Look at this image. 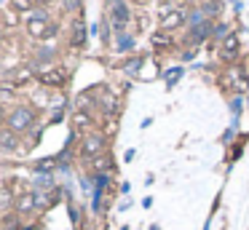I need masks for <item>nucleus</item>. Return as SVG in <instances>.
I'll return each mask as SVG.
<instances>
[{"label":"nucleus","mask_w":249,"mask_h":230,"mask_svg":"<svg viewBox=\"0 0 249 230\" xmlns=\"http://www.w3.org/2000/svg\"><path fill=\"white\" fill-rule=\"evenodd\" d=\"M35 121H38V115H35V110L30 105H17L11 112L6 115V128H11L14 134H30L35 128Z\"/></svg>","instance_id":"1"},{"label":"nucleus","mask_w":249,"mask_h":230,"mask_svg":"<svg viewBox=\"0 0 249 230\" xmlns=\"http://www.w3.org/2000/svg\"><path fill=\"white\" fill-rule=\"evenodd\" d=\"M24 21H27V32H30V37H38V40H43V37H51L56 32V24L49 19V11L46 8H35V11H30L27 16H24Z\"/></svg>","instance_id":"2"},{"label":"nucleus","mask_w":249,"mask_h":230,"mask_svg":"<svg viewBox=\"0 0 249 230\" xmlns=\"http://www.w3.org/2000/svg\"><path fill=\"white\" fill-rule=\"evenodd\" d=\"M220 86L225 91H233L236 96H244V91L249 88V78H247V67L244 64H231V67L222 72Z\"/></svg>","instance_id":"3"},{"label":"nucleus","mask_w":249,"mask_h":230,"mask_svg":"<svg viewBox=\"0 0 249 230\" xmlns=\"http://www.w3.org/2000/svg\"><path fill=\"white\" fill-rule=\"evenodd\" d=\"M129 21H131L129 3H126V0H113V3H110V27H113V32H115V35L126 32Z\"/></svg>","instance_id":"4"},{"label":"nucleus","mask_w":249,"mask_h":230,"mask_svg":"<svg viewBox=\"0 0 249 230\" xmlns=\"http://www.w3.org/2000/svg\"><path fill=\"white\" fill-rule=\"evenodd\" d=\"M182 24H188V11L185 8H163L158 16V30L163 32H174Z\"/></svg>","instance_id":"5"},{"label":"nucleus","mask_w":249,"mask_h":230,"mask_svg":"<svg viewBox=\"0 0 249 230\" xmlns=\"http://www.w3.org/2000/svg\"><path fill=\"white\" fill-rule=\"evenodd\" d=\"M105 147H107V137H105L102 131H91L81 139V155L83 158H97V155L107 153Z\"/></svg>","instance_id":"6"},{"label":"nucleus","mask_w":249,"mask_h":230,"mask_svg":"<svg viewBox=\"0 0 249 230\" xmlns=\"http://www.w3.org/2000/svg\"><path fill=\"white\" fill-rule=\"evenodd\" d=\"M238 53H241V37H238L236 32H231V35L220 43V59L228 64H236Z\"/></svg>","instance_id":"7"},{"label":"nucleus","mask_w":249,"mask_h":230,"mask_svg":"<svg viewBox=\"0 0 249 230\" xmlns=\"http://www.w3.org/2000/svg\"><path fill=\"white\" fill-rule=\"evenodd\" d=\"M70 123H72V128H75L78 134H91V131H97V121H94V112H83V110H75L72 112V118H70Z\"/></svg>","instance_id":"8"},{"label":"nucleus","mask_w":249,"mask_h":230,"mask_svg":"<svg viewBox=\"0 0 249 230\" xmlns=\"http://www.w3.org/2000/svg\"><path fill=\"white\" fill-rule=\"evenodd\" d=\"M212 21L206 19V21H201V24H193V27H188V43H193V46H201V43L206 40V37L212 35Z\"/></svg>","instance_id":"9"},{"label":"nucleus","mask_w":249,"mask_h":230,"mask_svg":"<svg viewBox=\"0 0 249 230\" xmlns=\"http://www.w3.org/2000/svg\"><path fill=\"white\" fill-rule=\"evenodd\" d=\"M86 21L81 19V16H75V19H72V27H70V43L75 48H83L86 46Z\"/></svg>","instance_id":"10"},{"label":"nucleus","mask_w":249,"mask_h":230,"mask_svg":"<svg viewBox=\"0 0 249 230\" xmlns=\"http://www.w3.org/2000/svg\"><path fill=\"white\" fill-rule=\"evenodd\" d=\"M19 147H22L19 134H14L11 128H3L0 131V153H17Z\"/></svg>","instance_id":"11"},{"label":"nucleus","mask_w":249,"mask_h":230,"mask_svg":"<svg viewBox=\"0 0 249 230\" xmlns=\"http://www.w3.org/2000/svg\"><path fill=\"white\" fill-rule=\"evenodd\" d=\"M14 209H17V214H30V212H35V195H33V190H27V193H19L17 195V201H14Z\"/></svg>","instance_id":"12"},{"label":"nucleus","mask_w":249,"mask_h":230,"mask_svg":"<svg viewBox=\"0 0 249 230\" xmlns=\"http://www.w3.org/2000/svg\"><path fill=\"white\" fill-rule=\"evenodd\" d=\"M40 80H43L46 86L59 88V86L67 83V72H65V70H59V67H54V70H49V72H40Z\"/></svg>","instance_id":"13"},{"label":"nucleus","mask_w":249,"mask_h":230,"mask_svg":"<svg viewBox=\"0 0 249 230\" xmlns=\"http://www.w3.org/2000/svg\"><path fill=\"white\" fill-rule=\"evenodd\" d=\"M91 169L97 171V174H107V171L113 169V158H110V153H102V155H97V158H91Z\"/></svg>","instance_id":"14"},{"label":"nucleus","mask_w":249,"mask_h":230,"mask_svg":"<svg viewBox=\"0 0 249 230\" xmlns=\"http://www.w3.org/2000/svg\"><path fill=\"white\" fill-rule=\"evenodd\" d=\"M134 46H137L134 35H129V32H121V35H115V51H121V53H129Z\"/></svg>","instance_id":"15"},{"label":"nucleus","mask_w":249,"mask_h":230,"mask_svg":"<svg viewBox=\"0 0 249 230\" xmlns=\"http://www.w3.org/2000/svg\"><path fill=\"white\" fill-rule=\"evenodd\" d=\"M33 195H35V206H38V209L54 206V201H56V195H51V190H38V187H35Z\"/></svg>","instance_id":"16"},{"label":"nucleus","mask_w":249,"mask_h":230,"mask_svg":"<svg viewBox=\"0 0 249 230\" xmlns=\"http://www.w3.org/2000/svg\"><path fill=\"white\" fill-rule=\"evenodd\" d=\"M11 8L27 16L30 11H35V8H38V3H35V0H11Z\"/></svg>","instance_id":"17"},{"label":"nucleus","mask_w":249,"mask_h":230,"mask_svg":"<svg viewBox=\"0 0 249 230\" xmlns=\"http://www.w3.org/2000/svg\"><path fill=\"white\" fill-rule=\"evenodd\" d=\"M153 46L156 48H172V35L163 30H158L156 35H153Z\"/></svg>","instance_id":"18"},{"label":"nucleus","mask_w":249,"mask_h":230,"mask_svg":"<svg viewBox=\"0 0 249 230\" xmlns=\"http://www.w3.org/2000/svg\"><path fill=\"white\" fill-rule=\"evenodd\" d=\"M201 8H204L206 19H212V16H217V14H220L222 3H220V0H204V3H201Z\"/></svg>","instance_id":"19"},{"label":"nucleus","mask_w":249,"mask_h":230,"mask_svg":"<svg viewBox=\"0 0 249 230\" xmlns=\"http://www.w3.org/2000/svg\"><path fill=\"white\" fill-rule=\"evenodd\" d=\"M54 166H56L54 158H43V160H38V163H35V171H38V174H51V171H54Z\"/></svg>","instance_id":"20"},{"label":"nucleus","mask_w":249,"mask_h":230,"mask_svg":"<svg viewBox=\"0 0 249 230\" xmlns=\"http://www.w3.org/2000/svg\"><path fill=\"white\" fill-rule=\"evenodd\" d=\"M212 35H214V37H217V40H220V43H222V40H225V37H228V35H231V27H228V24H225V21H222V24H214V27H212Z\"/></svg>","instance_id":"21"},{"label":"nucleus","mask_w":249,"mask_h":230,"mask_svg":"<svg viewBox=\"0 0 249 230\" xmlns=\"http://www.w3.org/2000/svg\"><path fill=\"white\" fill-rule=\"evenodd\" d=\"M140 67H142V56H137V59H129L124 70H126L129 75H137V72H140Z\"/></svg>","instance_id":"22"},{"label":"nucleus","mask_w":249,"mask_h":230,"mask_svg":"<svg viewBox=\"0 0 249 230\" xmlns=\"http://www.w3.org/2000/svg\"><path fill=\"white\" fill-rule=\"evenodd\" d=\"M177 78H182V67L169 70V72H166V86H174V80H177Z\"/></svg>","instance_id":"23"},{"label":"nucleus","mask_w":249,"mask_h":230,"mask_svg":"<svg viewBox=\"0 0 249 230\" xmlns=\"http://www.w3.org/2000/svg\"><path fill=\"white\" fill-rule=\"evenodd\" d=\"M81 5H83V0H67V3H65V11H67V14H72V11L78 14V11H81Z\"/></svg>","instance_id":"24"},{"label":"nucleus","mask_w":249,"mask_h":230,"mask_svg":"<svg viewBox=\"0 0 249 230\" xmlns=\"http://www.w3.org/2000/svg\"><path fill=\"white\" fill-rule=\"evenodd\" d=\"M241 105H244V96H236V99L231 102V110H233V115H238V112H241Z\"/></svg>","instance_id":"25"},{"label":"nucleus","mask_w":249,"mask_h":230,"mask_svg":"<svg viewBox=\"0 0 249 230\" xmlns=\"http://www.w3.org/2000/svg\"><path fill=\"white\" fill-rule=\"evenodd\" d=\"M70 219H72V222H78V219H81V212H78L75 206H70Z\"/></svg>","instance_id":"26"},{"label":"nucleus","mask_w":249,"mask_h":230,"mask_svg":"<svg viewBox=\"0 0 249 230\" xmlns=\"http://www.w3.org/2000/svg\"><path fill=\"white\" fill-rule=\"evenodd\" d=\"M3 121H6V115H3V110H0V131H3Z\"/></svg>","instance_id":"27"},{"label":"nucleus","mask_w":249,"mask_h":230,"mask_svg":"<svg viewBox=\"0 0 249 230\" xmlns=\"http://www.w3.org/2000/svg\"><path fill=\"white\" fill-rule=\"evenodd\" d=\"M35 3H38V5H46V3H51V0H35Z\"/></svg>","instance_id":"28"},{"label":"nucleus","mask_w":249,"mask_h":230,"mask_svg":"<svg viewBox=\"0 0 249 230\" xmlns=\"http://www.w3.org/2000/svg\"><path fill=\"white\" fill-rule=\"evenodd\" d=\"M0 40H3V24H0Z\"/></svg>","instance_id":"29"},{"label":"nucleus","mask_w":249,"mask_h":230,"mask_svg":"<svg viewBox=\"0 0 249 230\" xmlns=\"http://www.w3.org/2000/svg\"><path fill=\"white\" fill-rule=\"evenodd\" d=\"M193 3H196V0H193ZM201 3H204V0H201Z\"/></svg>","instance_id":"30"}]
</instances>
